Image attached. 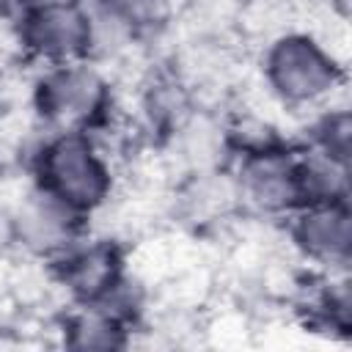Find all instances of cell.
Masks as SVG:
<instances>
[{"instance_id": "9", "label": "cell", "mask_w": 352, "mask_h": 352, "mask_svg": "<svg viewBox=\"0 0 352 352\" xmlns=\"http://www.w3.org/2000/svg\"><path fill=\"white\" fill-rule=\"evenodd\" d=\"M25 6H28V11L30 8H52V6H72V3H77V0H22Z\"/></svg>"}, {"instance_id": "1", "label": "cell", "mask_w": 352, "mask_h": 352, "mask_svg": "<svg viewBox=\"0 0 352 352\" xmlns=\"http://www.w3.org/2000/svg\"><path fill=\"white\" fill-rule=\"evenodd\" d=\"M41 190L66 204L72 212L99 206L110 192V170L82 132H60L38 160Z\"/></svg>"}, {"instance_id": "3", "label": "cell", "mask_w": 352, "mask_h": 352, "mask_svg": "<svg viewBox=\"0 0 352 352\" xmlns=\"http://www.w3.org/2000/svg\"><path fill=\"white\" fill-rule=\"evenodd\" d=\"M107 104L104 80L80 63H58L36 88L38 113L58 126H85Z\"/></svg>"}, {"instance_id": "5", "label": "cell", "mask_w": 352, "mask_h": 352, "mask_svg": "<svg viewBox=\"0 0 352 352\" xmlns=\"http://www.w3.org/2000/svg\"><path fill=\"white\" fill-rule=\"evenodd\" d=\"M22 41L41 58L55 63H72L91 52V30L80 3L30 8L22 25Z\"/></svg>"}, {"instance_id": "6", "label": "cell", "mask_w": 352, "mask_h": 352, "mask_svg": "<svg viewBox=\"0 0 352 352\" xmlns=\"http://www.w3.org/2000/svg\"><path fill=\"white\" fill-rule=\"evenodd\" d=\"M297 245L322 261H344L349 253V212L338 201L308 204L294 226Z\"/></svg>"}, {"instance_id": "4", "label": "cell", "mask_w": 352, "mask_h": 352, "mask_svg": "<svg viewBox=\"0 0 352 352\" xmlns=\"http://www.w3.org/2000/svg\"><path fill=\"white\" fill-rule=\"evenodd\" d=\"M236 192H239V198L250 201L261 212L292 209V206L302 204L300 168L278 146L267 148V151L245 154Z\"/></svg>"}, {"instance_id": "7", "label": "cell", "mask_w": 352, "mask_h": 352, "mask_svg": "<svg viewBox=\"0 0 352 352\" xmlns=\"http://www.w3.org/2000/svg\"><path fill=\"white\" fill-rule=\"evenodd\" d=\"M63 280L85 300L104 297L118 286V258L110 245H85L69 250L63 261Z\"/></svg>"}, {"instance_id": "10", "label": "cell", "mask_w": 352, "mask_h": 352, "mask_svg": "<svg viewBox=\"0 0 352 352\" xmlns=\"http://www.w3.org/2000/svg\"><path fill=\"white\" fill-rule=\"evenodd\" d=\"M0 11H3V0H0Z\"/></svg>"}, {"instance_id": "8", "label": "cell", "mask_w": 352, "mask_h": 352, "mask_svg": "<svg viewBox=\"0 0 352 352\" xmlns=\"http://www.w3.org/2000/svg\"><path fill=\"white\" fill-rule=\"evenodd\" d=\"M69 344L80 349H113L121 346V327L102 311H85L69 324Z\"/></svg>"}, {"instance_id": "2", "label": "cell", "mask_w": 352, "mask_h": 352, "mask_svg": "<svg viewBox=\"0 0 352 352\" xmlns=\"http://www.w3.org/2000/svg\"><path fill=\"white\" fill-rule=\"evenodd\" d=\"M267 80L272 91L292 104L322 99L338 80L336 60L308 36H283L267 52Z\"/></svg>"}]
</instances>
